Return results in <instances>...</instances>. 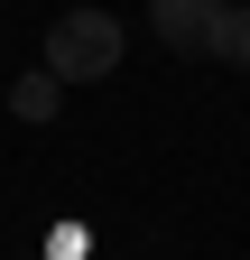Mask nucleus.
Returning a JSON list of instances; mask_svg holds the SVG:
<instances>
[{
  "label": "nucleus",
  "mask_w": 250,
  "mask_h": 260,
  "mask_svg": "<svg viewBox=\"0 0 250 260\" xmlns=\"http://www.w3.org/2000/svg\"><path fill=\"white\" fill-rule=\"evenodd\" d=\"M204 56H223V65H241V75H250V0L213 10V28H204Z\"/></svg>",
  "instance_id": "3"
},
{
  "label": "nucleus",
  "mask_w": 250,
  "mask_h": 260,
  "mask_svg": "<svg viewBox=\"0 0 250 260\" xmlns=\"http://www.w3.org/2000/svg\"><path fill=\"white\" fill-rule=\"evenodd\" d=\"M56 103H65V84H56L47 65H37V75H19V84H10V112H19V121H56Z\"/></svg>",
  "instance_id": "4"
},
{
  "label": "nucleus",
  "mask_w": 250,
  "mask_h": 260,
  "mask_svg": "<svg viewBox=\"0 0 250 260\" xmlns=\"http://www.w3.org/2000/svg\"><path fill=\"white\" fill-rule=\"evenodd\" d=\"M148 28H158L176 56H204V28H213V10H204V0H148Z\"/></svg>",
  "instance_id": "2"
},
{
  "label": "nucleus",
  "mask_w": 250,
  "mask_h": 260,
  "mask_svg": "<svg viewBox=\"0 0 250 260\" xmlns=\"http://www.w3.org/2000/svg\"><path fill=\"white\" fill-rule=\"evenodd\" d=\"M204 10H232V0H204Z\"/></svg>",
  "instance_id": "5"
},
{
  "label": "nucleus",
  "mask_w": 250,
  "mask_h": 260,
  "mask_svg": "<svg viewBox=\"0 0 250 260\" xmlns=\"http://www.w3.org/2000/svg\"><path fill=\"white\" fill-rule=\"evenodd\" d=\"M120 56H130V28L111 10H65L47 28V75L56 84H102V75H120Z\"/></svg>",
  "instance_id": "1"
}]
</instances>
